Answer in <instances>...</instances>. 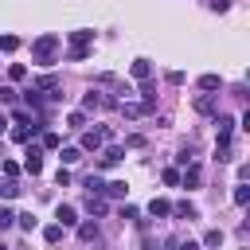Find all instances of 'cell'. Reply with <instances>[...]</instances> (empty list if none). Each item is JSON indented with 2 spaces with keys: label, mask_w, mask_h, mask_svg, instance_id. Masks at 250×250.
<instances>
[{
  "label": "cell",
  "mask_w": 250,
  "mask_h": 250,
  "mask_svg": "<svg viewBox=\"0 0 250 250\" xmlns=\"http://www.w3.org/2000/svg\"><path fill=\"white\" fill-rule=\"evenodd\" d=\"M59 47H62V39H59L55 31H47V35H39V39L31 43V59H35L39 66H51V62L59 59Z\"/></svg>",
  "instance_id": "1"
},
{
  "label": "cell",
  "mask_w": 250,
  "mask_h": 250,
  "mask_svg": "<svg viewBox=\"0 0 250 250\" xmlns=\"http://www.w3.org/2000/svg\"><path fill=\"white\" fill-rule=\"evenodd\" d=\"M109 141V125H98V129H82V152H98L102 145Z\"/></svg>",
  "instance_id": "2"
},
{
  "label": "cell",
  "mask_w": 250,
  "mask_h": 250,
  "mask_svg": "<svg viewBox=\"0 0 250 250\" xmlns=\"http://www.w3.org/2000/svg\"><path fill=\"white\" fill-rule=\"evenodd\" d=\"M23 172H31V176L43 172V145H31V148L23 152Z\"/></svg>",
  "instance_id": "3"
},
{
  "label": "cell",
  "mask_w": 250,
  "mask_h": 250,
  "mask_svg": "<svg viewBox=\"0 0 250 250\" xmlns=\"http://www.w3.org/2000/svg\"><path fill=\"white\" fill-rule=\"evenodd\" d=\"M98 152H102L98 168H113V164H121V156H125V148H121V145H102Z\"/></svg>",
  "instance_id": "4"
},
{
  "label": "cell",
  "mask_w": 250,
  "mask_h": 250,
  "mask_svg": "<svg viewBox=\"0 0 250 250\" xmlns=\"http://www.w3.org/2000/svg\"><path fill=\"white\" fill-rule=\"evenodd\" d=\"M86 211H90L94 219H102V215L109 211V203H105V195H102V191H86Z\"/></svg>",
  "instance_id": "5"
},
{
  "label": "cell",
  "mask_w": 250,
  "mask_h": 250,
  "mask_svg": "<svg viewBox=\"0 0 250 250\" xmlns=\"http://www.w3.org/2000/svg\"><path fill=\"white\" fill-rule=\"evenodd\" d=\"M78 227V242H98L102 230H98V219H86V223H74Z\"/></svg>",
  "instance_id": "6"
},
{
  "label": "cell",
  "mask_w": 250,
  "mask_h": 250,
  "mask_svg": "<svg viewBox=\"0 0 250 250\" xmlns=\"http://www.w3.org/2000/svg\"><path fill=\"white\" fill-rule=\"evenodd\" d=\"M141 109H145V113H152V109H156V86H152L148 78L141 82Z\"/></svg>",
  "instance_id": "7"
},
{
  "label": "cell",
  "mask_w": 250,
  "mask_h": 250,
  "mask_svg": "<svg viewBox=\"0 0 250 250\" xmlns=\"http://www.w3.org/2000/svg\"><path fill=\"white\" fill-rule=\"evenodd\" d=\"M66 39H70V47H94V31H90V27H78V31H70Z\"/></svg>",
  "instance_id": "8"
},
{
  "label": "cell",
  "mask_w": 250,
  "mask_h": 250,
  "mask_svg": "<svg viewBox=\"0 0 250 250\" xmlns=\"http://www.w3.org/2000/svg\"><path fill=\"white\" fill-rule=\"evenodd\" d=\"M125 191H129L125 180H109V184H102V195H109V199H125Z\"/></svg>",
  "instance_id": "9"
},
{
  "label": "cell",
  "mask_w": 250,
  "mask_h": 250,
  "mask_svg": "<svg viewBox=\"0 0 250 250\" xmlns=\"http://www.w3.org/2000/svg\"><path fill=\"white\" fill-rule=\"evenodd\" d=\"M55 223H62V227H74V223H78V211H74L70 203H59V211H55Z\"/></svg>",
  "instance_id": "10"
},
{
  "label": "cell",
  "mask_w": 250,
  "mask_h": 250,
  "mask_svg": "<svg viewBox=\"0 0 250 250\" xmlns=\"http://www.w3.org/2000/svg\"><path fill=\"white\" fill-rule=\"evenodd\" d=\"M129 74H133L137 82H145V78H152V62H148V59H137V62L129 66Z\"/></svg>",
  "instance_id": "11"
},
{
  "label": "cell",
  "mask_w": 250,
  "mask_h": 250,
  "mask_svg": "<svg viewBox=\"0 0 250 250\" xmlns=\"http://www.w3.org/2000/svg\"><path fill=\"white\" fill-rule=\"evenodd\" d=\"M148 215H152V219H168V215H172V203H168V199H160V195H156V199H152V203H148Z\"/></svg>",
  "instance_id": "12"
},
{
  "label": "cell",
  "mask_w": 250,
  "mask_h": 250,
  "mask_svg": "<svg viewBox=\"0 0 250 250\" xmlns=\"http://www.w3.org/2000/svg\"><path fill=\"white\" fill-rule=\"evenodd\" d=\"M172 215H176V219H188V223H191V219H199V211H195L188 199H184V203H176V207H172Z\"/></svg>",
  "instance_id": "13"
},
{
  "label": "cell",
  "mask_w": 250,
  "mask_h": 250,
  "mask_svg": "<svg viewBox=\"0 0 250 250\" xmlns=\"http://www.w3.org/2000/svg\"><path fill=\"white\" fill-rule=\"evenodd\" d=\"M62 230H66L62 223H47V227H43V242H51V246H55V242L62 238Z\"/></svg>",
  "instance_id": "14"
},
{
  "label": "cell",
  "mask_w": 250,
  "mask_h": 250,
  "mask_svg": "<svg viewBox=\"0 0 250 250\" xmlns=\"http://www.w3.org/2000/svg\"><path fill=\"white\" fill-rule=\"evenodd\" d=\"M199 90L215 94V90H223V78H219V74H203V78H199Z\"/></svg>",
  "instance_id": "15"
},
{
  "label": "cell",
  "mask_w": 250,
  "mask_h": 250,
  "mask_svg": "<svg viewBox=\"0 0 250 250\" xmlns=\"http://www.w3.org/2000/svg\"><path fill=\"white\" fill-rule=\"evenodd\" d=\"M195 109H199V113H215V94H207V90H203V94L195 98Z\"/></svg>",
  "instance_id": "16"
},
{
  "label": "cell",
  "mask_w": 250,
  "mask_h": 250,
  "mask_svg": "<svg viewBox=\"0 0 250 250\" xmlns=\"http://www.w3.org/2000/svg\"><path fill=\"white\" fill-rule=\"evenodd\" d=\"M59 152H62V156H59L62 164H78V160H82V148H74V145H66V148L59 145Z\"/></svg>",
  "instance_id": "17"
},
{
  "label": "cell",
  "mask_w": 250,
  "mask_h": 250,
  "mask_svg": "<svg viewBox=\"0 0 250 250\" xmlns=\"http://www.w3.org/2000/svg\"><path fill=\"white\" fill-rule=\"evenodd\" d=\"M23 98H27V109H43V90H23Z\"/></svg>",
  "instance_id": "18"
},
{
  "label": "cell",
  "mask_w": 250,
  "mask_h": 250,
  "mask_svg": "<svg viewBox=\"0 0 250 250\" xmlns=\"http://www.w3.org/2000/svg\"><path fill=\"white\" fill-rule=\"evenodd\" d=\"M66 129H86V109H74V113H66Z\"/></svg>",
  "instance_id": "19"
},
{
  "label": "cell",
  "mask_w": 250,
  "mask_h": 250,
  "mask_svg": "<svg viewBox=\"0 0 250 250\" xmlns=\"http://www.w3.org/2000/svg\"><path fill=\"white\" fill-rule=\"evenodd\" d=\"M39 137H43V148H47V152H59V145H62V137H59V133H47V129H43Z\"/></svg>",
  "instance_id": "20"
},
{
  "label": "cell",
  "mask_w": 250,
  "mask_h": 250,
  "mask_svg": "<svg viewBox=\"0 0 250 250\" xmlns=\"http://www.w3.org/2000/svg\"><path fill=\"white\" fill-rule=\"evenodd\" d=\"M121 219H129V223H137V227H145V219H141V211H137L133 203H121Z\"/></svg>",
  "instance_id": "21"
},
{
  "label": "cell",
  "mask_w": 250,
  "mask_h": 250,
  "mask_svg": "<svg viewBox=\"0 0 250 250\" xmlns=\"http://www.w3.org/2000/svg\"><path fill=\"white\" fill-rule=\"evenodd\" d=\"M0 195H4V199H16V195H20V188H16V180H12V176H4V180H0Z\"/></svg>",
  "instance_id": "22"
},
{
  "label": "cell",
  "mask_w": 250,
  "mask_h": 250,
  "mask_svg": "<svg viewBox=\"0 0 250 250\" xmlns=\"http://www.w3.org/2000/svg\"><path fill=\"white\" fill-rule=\"evenodd\" d=\"M102 105V90H90V94H82V109H98Z\"/></svg>",
  "instance_id": "23"
},
{
  "label": "cell",
  "mask_w": 250,
  "mask_h": 250,
  "mask_svg": "<svg viewBox=\"0 0 250 250\" xmlns=\"http://www.w3.org/2000/svg\"><path fill=\"white\" fill-rule=\"evenodd\" d=\"M215 160H219V164H230V160H234V148H230V145H215Z\"/></svg>",
  "instance_id": "24"
},
{
  "label": "cell",
  "mask_w": 250,
  "mask_h": 250,
  "mask_svg": "<svg viewBox=\"0 0 250 250\" xmlns=\"http://www.w3.org/2000/svg\"><path fill=\"white\" fill-rule=\"evenodd\" d=\"M234 203H238V207L250 203V188H246V180H238V188H234Z\"/></svg>",
  "instance_id": "25"
},
{
  "label": "cell",
  "mask_w": 250,
  "mask_h": 250,
  "mask_svg": "<svg viewBox=\"0 0 250 250\" xmlns=\"http://www.w3.org/2000/svg\"><path fill=\"white\" fill-rule=\"evenodd\" d=\"M66 59H70V62H86V59H90V47H70Z\"/></svg>",
  "instance_id": "26"
},
{
  "label": "cell",
  "mask_w": 250,
  "mask_h": 250,
  "mask_svg": "<svg viewBox=\"0 0 250 250\" xmlns=\"http://www.w3.org/2000/svg\"><path fill=\"white\" fill-rule=\"evenodd\" d=\"M8 78H12V82H23V78H27V66H23V62H12V66H8Z\"/></svg>",
  "instance_id": "27"
},
{
  "label": "cell",
  "mask_w": 250,
  "mask_h": 250,
  "mask_svg": "<svg viewBox=\"0 0 250 250\" xmlns=\"http://www.w3.org/2000/svg\"><path fill=\"white\" fill-rule=\"evenodd\" d=\"M35 133H31V125H20V129H12V141H20V145H27Z\"/></svg>",
  "instance_id": "28"
},
{
  "label": "cell",
  "mask_w": 250,
  "mask_h": 250,
  "mask_svg": "<svg viewBox=\"0 0 250 250\" xmlns=\"http://www.w3.org/2000/svg\"><path fill=\"white\" fill-rule=\"evenodd\" d=\"M160 180H164L168 188H180V168H164V172H160Z\"/></svg>",
  "instance_id": "29"
},
{
  "label": "cell",
  "mask_w": 250,
  "mask_h": 250,
  "mask_svg": "<svg viewBox=\"0 0 250 250\" xmlns=\"http://www.w3.org/2000/svg\"><path fill=\"white\" fill-rule=\"evenodd\" d=\"M16 223H20V230H27V234L39 227V219H35V215H16Z\"/></svg>",
  "instance_id": "30"
},
{
  "label": "cell",
  "mask_w": 250,
  "mask_h": 250,
  "mask_svg": "<svg viewBox=\"0 0 250 250\" xmlns=\"http://www.w3.org/2000/svg\"><path fill=\"white\" fill-rule=\"evenodd\" d=\"M16 98H20L16 86H0V102H4V105H16Z\"/></svg>",
  "instance_id": "31"
},
{
  "label": "cell",
  "mask_w": 250,
  "mask_h": 250,
  "mask_svg": "<svg viewBox=\"0 0 250 250\" xmlns=\"http://www.w3.org/2000/svg\"><path fill=\"white\" fill-rule=\"evenodd\" d=\"M8 227H16V211L12 207H0V230H8Z\"/></svg>",
  "instance_id": "32"
},
{
  "label": "cell",
  "mask_w": 250,
  "mask_h": 250,
  "mask_svg": "<svg viewBox=\"0 0 250 250\" xmlns=\"http://www.w3.org/2000/svg\"><path fill=\"white\" fill-rule=\"evenodd\" d=\"M16 47H20V39H16V35H0V51H4V55H12Z\"/></svg>",
  "instance_id": "33"
},
{
  "label": "cell",
  "mask_w": 250,
  "mask_h": 250,
  "mask_svg": "<svg viewBox=\"0 0 250 250\" xmlns=\"http://www.w3.org/2000/svg\"><path fill=\"white\" fill-rule=\"evenodd\" d=\"M0 172H4V176H12V180H16V176H20V164H16V160H0Z\"/></svg>",
  "instance_id": "34"
},
{
  "label": "cell",
  "mask_w": 250,
  "mask_h": 250,
  "mask_svg": "<svg viewBox=\"0 0 250 250\" xmlns=\"http://www.w3.org/2000/svg\"><path fill=\"white\" fill-rule=\"evenodd\" d=\"M55 184H59V188H66V184H70V164H62V168L55 172Z\"/></svg>",
  "instance_id": "35"
},
{
  "label": "cell",
  "mask_w": 250,
  "mask_h": 250,
  "mask_svg": "<svg viewBox=\"0 0 250 250\" xmlns=\"http://www.w3.org/2000/svg\"><path fill=\"white\" fill-rule=\"evenodd\" d=\"M219 242H223V230H207L203 234V246H219Z\"/></svg>",
  "instance_id": "36"
},
{
  "label": "cell",
  "mask_w": 250,
  "mask_h": 250,
  "mask_svg": "<svg viewBox=\"0 0 250 250\" xmlns=\"http://www.w3.org/2000/svg\"><path fill=\"white\" fill-rule=\"evenodd\" d=\"M188 160H195V152H191V145H188V148H180V156H176V164H180V168H184V164H188Z\"/></svg>",
  "instance_id": "37"
},
{
  "label": "cell",
  "mask_w": 250,
  "mask_h": 250,
  "mask_svg": "<svg viewBox=\"0 0 250 250\" xmlns=\"http://www.w3.org/2000/svg\"><path fill=\"white\" fill-rule=\"evenodd\" d=\"M12 121H20V125H27V121H31V113H27V109H12Z\"/></svg>",
  "instance_id": "38"
},
{
  "label": "cell",
  "mask_w": 250,
  "mask_h": 250,
  "mask_svg": "<svg viewBox=\"0 0 250 250\" xmlns=\"http://www.w3.org/2000/svg\"><path fill=\"white\" fill-rule=\"evenodd\" d=\"M86 191H102V176H86Z\"/></svg>",
  "instance_id": "39"
},
{
  "label": "cell",
  "mask_w": 250,
  "mask_h": 250,
  "mask_svg": "<svg viewBox=\"0 0 250 250\" xmlns=\"http://www.w3.org/2000/svg\"><path fill=\"white\" fill-rule=\"evenodd\" d=\"M207 8H211V12H227V8H230V0H207Z\"/></svg>",
  "instance_id": "40"
},
{
  "label": "cell",
  "mask_w": 250,
  "mask_h": 250,
  "mask_svg": "<svg viewBox=\"0 0 250 250\" xmlns=\"http://www.w3.org/2000/svg\"><path fill=\"white\" fill-rule=\"evenodd\" d=\"M4 129H8V113H0V133H4Z\"/></svg>",
  "instance_id": "41"
}]
</instances>
